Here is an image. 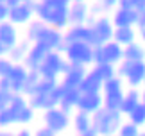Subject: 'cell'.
<instances>
[{
	"instance_id": "obj_1",
	"label": "cell",
	"mask_w": 145,
	"mask_h": 136,
	"mask_svg": "<svg viewBox=\"0 0 145 136\" xmlns=\"http://www.w3.org/2000/svg\"><path fill=\"white\" fill-rule=\"evenodd\" d=\"M70 4L72 2L68 0H41L36 7V18L41 20L45 25L63 32L70 27Z\"/></svg>"
},
{
	"instance_id": "obj_2",
	"label": "cell",
	"mask_w": 145,
	"mask_h": 136,
	"mask_svg": "<svg viewBox=\"0 0 145 136\" xmlns=\"http://www.w3.org/2000/svg\"><path fill=\"white\" fill-rule=\"evenodd\" d=\"M93 120V129L100 136H115L118 134L122 124H124V115L120 111H109L102 107L99 113L91 116Z\"/></svg>"
},
{
	"instance_id": "obj_3",
	"label": "cell",
	"mask_w": 145,
	"mask_h": 136,
	"mask_svg": "<svg viewBox=\"0 0 145 136\" xmlns=\"http://www.w3.org/2000/svg\"><path fill=\"white\" fill-rule=\"evenodd\" d=\"M88 27L91 29V39H90V45L93 48L97 47H102V45L113 41V36H115V25L111 22L109 16H99V18H93L90 16L88 20Z\"/></svg>"
},
{
	"instance_id": "obj_4",
	"label": "cell",
	"mask_w": 145,
	"mask_h": 136,
	"mask_svg": "<svg viewBox=\"0 0 145 136\" xmlns=\"http://www.w3.org/2000/svg\"><path fill=\"white\" fill-rule=\"evenodd\" d=\"M116 75L120 79H124L129 84V88L138 90L142 84H145V61H138V63L122 61L116 66Z\"/></svg>"
},
{
	"instance_id": "obj_5",
	"label": "cell",
	"mask_w": 145,
	"mask_h": 136,
	"mask_svg": "<svg viewBox=\"0 0 145 136\" xmlns=\"http://www.w3.org/2000/svg\"><path fill=\"white\" fill-rule=\"evenodd\" d=\"M65 59L75 66H93L95 65V48L90 43H74L66 47Z\"/></svg>"
},
{
	"instance_id": "obj_6",
	"label": "cell",
	"mask_w": 145,
	"mask_h": 136,
	"mask_svg": "<svg viewBox=\"0 0 145 136\" xmlns=\"http://www.w3.org/2000/svg\"><path fill=\"white\" fill-rule=\"evenodd\" d=\"M65 92H66V88L59 84V86L50 93H41V95H32V97H29V106L34 111H38V109H41L43 113L50 111V109H54V107H59L61 100L65 97Z\"/></svg>"
},
{
	"instance_id": "obj_7",
	"label": "cell",
	"mask_w": 145,
	"mask_h": 136,
	"mask_svg": "<svg viewBox=\"0 0 145 136\" xmlns=\"http://www.w3.org/2000/svg\"><path fill=\"white\" fill-rule=\"evenodd\" d=\"M38 4L40 2H34V0H22L20 5L11 9L9 22L13 25H29L32 22V18H34V14H36Z\"/></svg>"
},
{
	"instance_id": "obj_8",
	"label": "cell",
	"mask_w": 145,
	"mask_h": 136,
	"mask_svg": "<svg viewBox=\"0 0 145 136\" xmlns=\"http://www.w3.org/2000/svg\"><path fill=\"white\" fill-rule=\"evenodd\" d=\"M43 122H45V127H48L56 134H59V133H63L70 127L72 116L66 115L65 111H61L59 107H54V109L43 113Z\"/></svg>"
},
{
	"instance_id": "obj_9",
	"label": "cell",
	"mask_w": 145,
	"mask_h": 136,
	"mask_svg": "<svg viewBox=\"0 0 145 136\" xmlns=\"http://www.w3.org/2000/svg\"><path fill=\"white\" fill-rule=\"evenodd\" d=\"M63 63H65V58L63 54L59 52H50L45 61H43V65L40 66V75L41 79H54V81H57L61 77V70H63Z\"/></svg>"
},
{
	"instance_id": "obj_10",
	"label": "cell",
	"mask_w": 145,
	"mask_h": 136,
	"mask_svg": "<svg viewBox=\"0 0 145 136\" xmlns=\"http://www.w3.org/2000/svg\"><path fill=\"white\" fill-rule=\"evenodd\" d=\"M104 107V95L102 93H82L77 102V111L86 115H95Z\"/></svg>"
},
{
	"instance_id": "obj_11",
	"label": "cell",
	"mask_w": 145,
	"mask_h": 136,
	"mask_svg": "<svg viewBox=\"0 0 145 136\" xmlns=\"http://www.w3.org/2000/svg\"><path fill=\"white\" fill-rule=\"evenodd\" d=\"M38 43H41L43 47H47L50 52H57V50L65 45V32H61L57 29H54V27H45L41 32L40 39H38Z\"/></svg>"
},
{
	"instance_id": "obj_12",
	"label": "cell",
	"mask_w": 145,
	"mask_h": 136,
	"mask_svg": "<svg viewBox=\"0 0 145 136\" xmlns=\"http://www.w3.org/2000/svg\"><path fill=\"white\" fill-rule=\"evenodd\" d=\"M48 54H50V50L47 47H43L41 43H32V47L29 50V54H27L24 65L29 68V72H38Z\"/></svg>"
},
{
	"instance_id": "obj_13",
	"label": "cell",
	"mask_w": 145,
	"mask_h": 136,
	"mask_svg": "<svg viewBox=\"0 0 145 136\" xmlns=\"http://www.w3.org/2000/svg\"><path fill=\"white\" fill-rule=\"evenodd\" d=\"M70 25H86L90 20V5L82 0H74L70 4V13H68Z\"/></svg>"
},
{
	"instance_id": "obj_14",
	"label": "cell",
	"mask_w": 145,
	"mask_h": 136,
	"mask_svg": "<svg viewBox=\"0 0 145 136\" xmlns=\"http://www.w3.org/2000/svg\"><path fill=\"white\" fill-rule=\"evenodd\" d=\"M91 39V29L88 25H70L65 31V43L74 45V43H90Z\"/></svg>"
},
{
	"instance_id": "obj_15",
	"label": "cell",
	"mask_w": 145,
	"mask_h": 136,
	"mask_svg": "<svg viewBox=\"0 0 145 136\" xmlns=\"http://www.w3.org/2000/svg\"><path fill=\"white\" fill-rule=\"evenodd\" d=\"M86 73H88V68L74 65L66 75L61 77V86H65L66 90H81V84L84 81Z\"/></svg>"
},
{
	"instance_id": "obj_16",
	"label": "cell",
	"mask_w": 145,
	"mask_h": 136,
	"mask_svg": "<svg viewBox=\"0 0 145 136\" xmlns=\"http://www.w3.org/2000/svg\"><path fill=\"white\" fill-rule=\"evenodd\" d=\"M111 22H113L115 29H122V27H136V24H138V13L133 11V9L116 7Z\"/></svg>"
},
{
	"instance_id": "obj_17",
	"label": "cell",
	"mask_w": 145,
	"mask_h": 136,
	"mask_svg": "<svg viewBox=\"0 0 145 136\" xmlns=\"http://www.w3.org/2000/svg\"><path fill=\"white\" fill-rule=\"evenodd\" d=\"M100 50H102L104 63H108V65L118 66L122 61H124V47H120L116 41H109V43L102 45Z\"/></svg>"
},
{
	"instance_id": "obj_18",
	"label": "cell",
	"mask_w": 145,
	"mask_h": 136,
	"mask_svg": "<svg viewBox=\"0 0 145 136\" xmlns=\"http://www.w3.org/2000/svg\"><path fill=\"white\" fill-rule=\"evenodd\" d=\"M27 75H29V68L24 63L14 65V68L11 70V73L7 77H9V81L13 82V93L14 95H24V84H25Z\"/></svg>"
},
{
	"instance_id": "obj_19",
	"label": "cell",
	"mask_w": 145,
	"mask_h": 136,
	"mask_svg": "<svg viewBox=\"0 0 145 136\" xmlns=\"http://www.w3.org/2000/svg\"><path fill=\"white\" fill-rule=\"evenodd\" d=\"M140 104H142V90L129 88V90H125L124 102H122V106H120V113L124 116H129Z\"/></svg>"
},
{
	"instance_id": "obj_20",
	"label": "cell",
	"mask_w": 145,
	"mask_h": 136,
	"mask_svg": "<svg viewBox=\"0 0 145 136\" xmlns=\"http://www.w3.org/2000/svg\"><path fill=\"white\" fill-rule=\"evenodd\" d=\"M0 43L5 45L9 50H13L16 45H18V31H16V25H13L11 22H4L0 24Z\"/></svg>"
},
{
	"instance_id": "obj_21",
	"label": "cell",
	"mask_w": 145,
	"mask_h": 136,
	"mask_svg": "<svg viewBox=\"0 0 145 136\" xmlns=\"http://www.w3.org/2000/svg\"><path fill=\"white\" fill-rule=\"evenodd\" d=\"M102 88H104V81L99 77V73L93 68H90L81 84V93H102Z\"/></svg>"
},
{
	"instance_id": "obj_22",
	"label": "cell",
	"mask_w": 145,
	"mask_h": 136,
	"mask_svg": "<svg viewBox=\"0 0 145 136\" xmlns=\"http://www.w3.org/2000/svg\"><path fill=\"white\" fill-rule=\"evenodd\" d=\"M81 95H82L81 90H66L65 97H63V100H61V104H59V109L65 111L66 115L74 116L75 111H77V102H79Z\"/></svg>"
},
{
	"instance_id": "obj_23",
	"label": "cell",
	"mask_w": 145,
	"mask_h": 136,
	"mask_svg": "<svg viewBox=\"0 0 145 136\" xmlns=\"http://www.w3.org/2000/svg\"><path fill=\"white\" fill-rule=\"evenodd\" d=\"M136 36L138 32L135 27H122V29H115V36H113V41H116L120 47H129V45L136 43Z\"/></svg>"
},
{
	"instance_id": "obj_24",
	"label": "cell",
	"mask_w": 145,
	"mask_h": 136,
	"mask_svg": "<svg viewBox=\"0 0 145 136\" xmlns=\"http://www.w3.org/2000/svg\"><path fill=\"white\" fill-rule=\"evenodd\" d=\"M72 126L77 131V134H82L86 131L93 129V120H91V115H86V113H81V111H75V115L72 116Z\"/></svg>"
},
{
	"instance_id": "obj_25",
	"label": "cell",
	"mask_w": 145,
	"mask_h": 136,
	"mask_svg": "<svg viewBox=\"0 0 145 136\" xmlns=\"http://www.w3.org/2000/svg\"><path fill=\"white\" fill-rule=\"evenodd\" d=\"M124 61H133V63H138V61H145V45L136 41L129 45V47L124 48Z\"/></svg>"
},
{
	"instance_id": "obj_26",
	"label": "cell",
	"mask_w": 145,
	"mask_h": 136,
	"mask_svg": "<svg viewBox=\"0 0 145 136\" xmlns=\"http://www.w3.org/2000/svg\"><path fill=\"white\" fill-rule=\"evenodd\" d=\"M31 47H32V43L31 41H27V39H24V41H20L16 47L9 52V56L7 58L13 61L14 65H22L25 61V58H27V54H29V50H31Z\"/></svg>"
},
{
	"instance_id": "obj_27",
	"label": "cell",
	"mask_w": 145,
	"mask_h": 136,
	"mask_svg": "<svg viewBox=\"0 0 145 136\" xmlns=\"http://www.w3.org/2000/svg\"><path fill=\"white\" fill-rule=\"evenodd\" d=\"M40 81H41L40 72H29V75L25 79V84H24V95L27 99L32 97V95H36V88H38V84H40Z\"/></svg>"
},
{
	"instance_id": "obj_28",
	"label": "cell",
	"mask_w": 145,
	"mask_h": 136,
	"mask_svg": "<svg viewBox=\"0 0 145 136\" xmlns=\"http://www.w3.org/2000/svg\"><path fill=\"white\" fill-rule=\"evenodd\" d=\"M45 24H43L41 20H32L29 25H27V41H31V43H38V39H40L41 36V32L43 29H45Z\"/></svg>"
},
{
	"instance_id": "obj_29",
	"label": "cell",
	"mask_w": 145,
	"mask_h": 136,
	"mask_svg": "<svg viewBox=\"0 0 145 136\" xmlns=\"http://www.w3.org/2000/svg\"><path fill=\"white\" fill-rule=\"evenodd\" d=\"M124 84L125 81L120 77H113L109 81L104 82V88H102V95H109V93H124Z\"/></svg>"
},
{
	"instance_id": "obj_30",
	"label": "cell",
	"mask_w": 145,
	"mask_h": 136,
	"mask_svg": "<svg viewBox=\"0 0 145 136\" xmlns=\"http://www.w3.org/2000/svg\"><path fill=\"white\" fill-rule=\"evenodd\" d=\"M124 93H109V95H104V107L109 111H120V106L124 102Z\"/></svg>"
},
{
	"instance_id": "obj_31",
	"label": "cell",
	"mask_w": 145,
	"mask_h": 136,
	"mask_svg": "<svg viewBox=\"0 0 145 136\" xmlns=\"http://www.w3.org/2000/svg\"><path fill=\"white\" fill-rule=\"evenodd\" d=\"M93 70H95V72L99 73V77L102 79L104 82H106V81H109V79H113V77H118V75H116V66L108 65V63L93 66Z\"/></svg>"
},
{
	"instance_id": "obj_32",
	"label": "cell",
	"mask_w": 145,
	"mask_h": 136,
	"mask_svg": "<svg viewBox=\"0 0 145 136\" xmlns=\"http://www.w3.org/2000/svg\"><path fill=\"white\" fill-rule=\"evenodd\" d=\"M14 113V111H13ZM34 109H32L31 106H25L24 109H20V111H16L14 113V116H16V124H31L32 120H34Z\"/></svg>"
},
{
	"instance_id": "obj_33",
	"label": "cell",
	"mask_w": 145,
	"mask_h": 136,
	"mask_svg": "<svg viewBox=\"0 0 145 136\" xmlns=\"http://www.w3.org/2000/svg\"><path fill=\"white\" fill-rule=\"evenodd\" d=\"M13 124H16V116H14V113H13L11 107L0 111V129H2V131H7Z\"/></svg>"
},
{
	"instance_id": "obj_34",
	"label": "cell",
	"mask_w": 145,
	"mask_h": 136,
	"mask_svg": "<svg viewBox=\"0 0 145 136\" xmlns=\"http://www.w3.org/2000/svg\"><path fill=\"white\" fill-rule=\"evenodd\" d=\"M127 120L133 122V124H135V126H138V127H143V126H145V104H143V102L131 113L129 116H127Z\"/></svg>"
},
{
	"instance_id": "obj_35",
	"label": "cell",
	"mask_w": 145,
	"mask_h": 136,
	"mask_svg": "<svg viewBox=\"0 0 145 136\" xmlns=\"http://www.w3.org/2000/svg\"><path fill=\"white\" fill-rule=\"evenodd\" d=\"M59 84H61V81H54V79H41L40 84H38V88H36V95L54 92V90L57 88Z\"/></svg>"
},
{
	"instance_id": "obj_36",
	"label": "cell",
	"mask_w": 145,
	"mask_h": 136,
	"mask_svg": "<svg viewBox=\"0 0 145 136\" xmlns=\"http://www.w3.org/2000/svg\"><path fill=\"white\" fill-rule=\"evenodd\" d=\"M140 133H142L140 127L135 126V124L129 122V120H125L122 124V127H120V131H118L116 136H140Z\"/></svg>"
},
{
	"instance_id": "obj_37",
	"label": "cell",
	"mask_w": 145,
	"mask_h": 136,
	"mask_svg": "<svg viewBox=\"0 0 145 136\" xmlns=\"http://www.w3.org/2000/svg\"><path fill=\"white\" fill-rule=\"evenodd\" d=\"M13 68H14V63L9 58H0V77H7Z\"/></svg>"
},
{
	"instance_id": "obj_38",
	"label": "cell",
	"mask_w": 145,
	"mask_h": 136,
	"mask_svg": "<svg viewBox=\"0 0 145 136\" xmlns=\"http://www.w3.org/2000/svg\"><path fill=\"white\" fill-rule=\"evenodd\" d=\"M13 97H14V93L2 92V90H0V111L7 109V107L11 106V102H13Z\"/></svg>"
},
{
	"instance_id": "obj_39",
	"label": "cell",
	"mask_w": 145,
	"mask_h": 136,
	"mask_svg": "<svg viewBox=\"0 0 145 136\" xmlns=\"http://www.w3.org/2000/svg\"><path fill=\"white\" fill-rule=\"evenodd\" d=\"M9 13H11V9L7 7L5 0H0V24L9 22Z\"/></svg>"
},
{
	"instance_id": "obj_40",
	"label": "cell",
	"mask_w": 145,
	"mask_h": 136,
	"mask_svg": "<svg viewBox=\"0 0 145 136\" xmlns=\"http://www.w3.org/2000/svg\"><path fill=\"white\" fill-rule=\"evenodd\" d=\"M100 7H102L104 13H109V11H113L115 7H118V0H102V2H100Z\"/></svg>"
},
{
	"instance_id": "obj_41",
	"label": "cell",
	"mask_w": 145,
	"mask_h": 136,
	"mask_svg": "<svg viewBox=\"0 0 145 136\" xmlns=\"http://www.w3.org/2000/svg\"><path fill=\"white\" fill-rule=\"evenodd\" d=\"M0 90L13 93V82L9 81V77H0Z\"/></svg>"
},
{
	"instance_id": "obj_42",
	"label": "cell",
	"mask_w": 145,
	"mask_h": 136,
	"mask_svg": "<svg viewBox=\"0 0 145 136\" xmlns=\"http://www.w3.org/2000/svg\"><path fill=\"white\" fill-rule=\"evenodd\" d=\"M118 7L122 9H133L136 7V0H118Z\"/></svg>"
},
{
	"instance_id": "obj_43",
	"label": "cell",
	"mask_w": 145,
	"mask_h": 136,
	"mask_svg": "<svg viewBox=\"0 0 145 136\" xmlns=\"http://www.w3.org/2000/svg\"><path fill=\"white\" fill-rule=\"evenodd\" d=\"M34 136H57V134H56L54 131H50L48 127H40V129L34 133Z\"/></svg>"
},
{
	"instance_id": "obj_44",
	"label": "cell",
	"mask_w": 145,
	"mask_h": 136,
	"mask_svg": "<svg viewBox=\"0 0 145 136\" xmlns=\"http://www.w3.org/2000/svg\"><path fill=\"white\" fill-rule=\"evenodd\" d=\"M138 31H145V11L143 13H138V24H136Z\"/></svg>"
},
{
	"instance_id": "obj_45",
	"label": "cell",
	"mask_w": 145,
	"mask_h": 136,
	"mask_svg": "<svg viewBox=\"0 0 145 136\" xmlns=\"http://www.w3.org/2000/svg\"><path fill=\"white\" fill-rule=\"evenodd\" d=\"M97 65H104V58H102V50H100V47L95 48V65L93 66H97Z\"/></svg>"
},
{
	"instance_id": "obj_46",
	"label": "cell",
	"mask_w": 145,
	"mask_h": 136,
	"mask_svg": "<svg viewBox=\"0 0 145 136\" xmlns=\"http://www.w3.org/2000/svg\"><path fill=\"white\" fill-rule=\"evenodd\" d=\"M135 11H136V13H143V11H145V0H136Z\"/></svg>"
},
{
	"instance_id": "obj_47",
	"label": "cell",
	"mask_w": 145,
	"mask_h": 136,
	"mask_svg": "<svg viewBox=\"0 0 145 136\" xmlns=\"http://www.w3.org/2000/svg\"><path fill=\"white\" fill-rule=\"evenodd\" d=\"M9 52H11V50H9L7 47H5V45H2V43H0V58H7V56H9Z\"/></svg>"
},
{
	"instance_id": "obj_48",
	"label": "cell",
	"mask_w": 145,
	"mask_h": 136,
	"mask_svg": "<svg viewBox=\"0 0 145 136\" xmlns=\"http://www.w3.org/2000/svg\"><path fill=\"white\" fill-rule=\"evenodd\" d=\"M5 4H7V7H9V9H14L16 5H20V4H22V0H5Z\"/></svg>"
},
{
	"instance_id": "obj_49",
	"label": "cell",
	"mask_w": 145,
	"mask_h": 136,
	"mask_svg": "<svg viewBox=\"0 0 145 136\" xmlns=\"http://www.w3.org/2000/svg\"><path fill=\"white\" fill-rule=\"evenodd\" d=\"M14 136H32V133L29 131V129H25V127H24V129H20L18 133H14Z\"/></svg>"
},
{
	"instance_id": "obj_50",
	"label": "cell",
	"mask_w": 145,
	"mask_h": 136,
	"mask_svg": "<svg viewBox=\"0 0 145 136\" xmlns=\"http://www.w3.org/2000/svg\"><path fill=\"white\" fill-rule=\"evenodd\" d=\"M77 136H100L95 129H90V131H86V133H82V134H77Z\"/></svg>"
},
{
	"instance_id": "obj_51",
	"label": "cell",
	"mask_w": 145,
	"mask_h": 136,
	"mask_svg": "<svg viewBox=\"0 0 145 136\" xmlns=\"http://www.w3.org/2000/svg\"><path fill=\"white\" fill-rule=\"evenodd\" d=\"M138 36H140V39H142V43L145 45V31H138Z\"/></svg>"
},
{
	"instance_id": "obj_52",
	"label": "cell",
	"mask_w": 145,
	"mask_h": 136,
	"mask_svg": "<svg viewBox=\"0 0 145 136\" xmlns=\"http://www.w3.org/2000/svg\"><path fill=\"white\" fill-rule=\"evenodd\" d=\"M0 136H14V133H9V131H2V129H0Z\"/></svg>"
},
{
	"instance_id": "obj_53",
	"label": "cell",
	"mask_w": 145,
	"mask_h": 136,
	"mask_svg": "<svg viewBox=\"0 0 145 136\" xmlns=\"http://www.w3.org/2000/svg\"><path fill=\"white\" fill-rule=\"evenodd\" d=\"M142 102H143V104H145V88L142 90Z\"/></svg>"
},
{
	"instance_id": "obj_54",
	"label": "cell",
	"mask_w": 145,
	"mask_h": 136,
	"mask_svg": "<svg viewBox=\"0 0 145 136\" xmlns=\"http://www.w3.org/2000/svg\"><path fill=\"white\" fill-rule=\"evenodd\" d=\"M140 136H145V131H142V133H140Z\"/></svg>"
},
{
	"instance_id": "obj_55",
	"label": "cell",
	"mask_w": 145,
	"mask_h": 136,
	"mask_svg": "<svg viewBox=\"0 0 145 136\" xmlns=\"http://www.w3.org/2000/svg\"><path fill=\"white\" fill-rule=\"evenodd\" d=\"M143 86H145V84H143Z\"/></svg>"
},
{
	"instance_id": "obj_56",
	"label": "cell",
	"mask_w": 145,
	"mask_h": 136,
	"mask_svg": "<svg viewBox=\"0 0 145 136\" xmlns=\"http://www.w3.org/2000/svg\"><path fill=\"white\" fill-rule=\"evenodd\" d=\"M115 136H116V134H115Z\"/></svg>"
}]
</instances>
